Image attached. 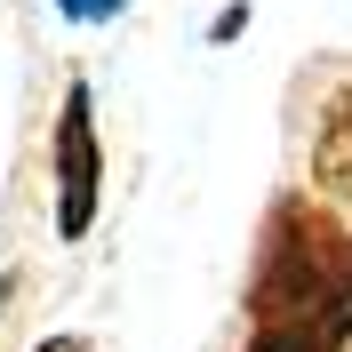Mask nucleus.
Segmentation results:
<instances>
[{
  "mask_svg": "<svg viewBox=\"0 0 352 352\" xmlns=\"http://www.w3.org/2000/svg\"><path fill=\"white\" fill-rule=\"evenodd\" d=\"M232 352H352V224L305 184H280L256 224Z\"/></svg>",
  "mask_w": 352,
  "mask_h": 352,
  "instance_id": "obj_1",
  "label": "nucleus"
},
{
  "mask_svg": "<svg viewBox=\"0 0 352 352\" xmlns=\"http://www.w3.org/2000/svg\"><path fill=\"white\" fill-rule=\"evenodd\" d=\"M96 200H104L96 104H88V80H72L65 112H56V241H80L88 224H96Z\"/></svg>",
  "mask_w": 352,
  "mask_h": 352,
  "instance_id": "obj_3",
  "label": "nucleus"
},
{
  "mask_svg": "<svg viewBox=\"0 0 352 352\" xmlns=\"http://www.w3.org/2000/svg\"><path fill=\"white\" fill-rule=\"evenodd\" d=\"M120 0H65V16H112Z\"/></svg>",
  "mask_w": 352,
  "mask_h": 352,
  "instance_id": "obj_5",
  "label": "nucleus"
},
{
  "mask_svg": "<svg viewBox=\"0 0 352 352\" xmlns=\"http://www.w3.org/2000/svg\"><path fill=\"white\" fill-rule=\"evenodd\" d=\"M8 288H16V280H0V312H8Z\"/></svg>",
  "mask_w": 352,
  "mask_h": 352,
  "instance_id": "obj_6",
  "label": "nucleus"
},
{
  "mask_svg": "<svg viewBox=\"0 0 352 352\" xmlns=\"http://www.w3.org/2000/svg\"><path fill=\"white\" fill-rule=\"evenodd\" d=\"M32 352H96V344H88V336H41Z\"/></svg>",
  "mask_w": 352,
  "mask_h": 352,
  "instance_id": "obj_4",
  "label": "nucleus"
},
{
  "mask_svg": "<svg viewBox=\"0 0 352 352\" xmlns=\"http://www.w3.org/2000/svg\"><path fill=\"white\" fill-rule=\"evenodd\" d=\"M296 104H305V192H320L352 224V56L320 65L312 88H296Z\"/></svg>",
  "mask_w": 352,
  "mask_h": 352,
  "instance_id": "obj_2",
  "label": "nucleus"
}]
</instances>
